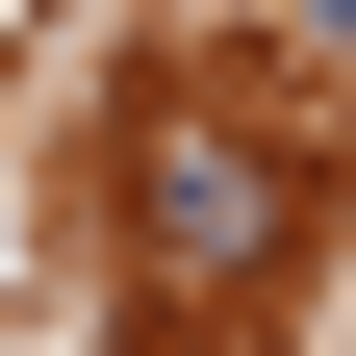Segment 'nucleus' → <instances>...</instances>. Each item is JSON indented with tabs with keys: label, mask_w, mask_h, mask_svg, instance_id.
<instances>
[{
	"label": "nucleus",
	"mask_w": 356,
	"mask_h": 356,
	"mask_svg": "<svg viewBox=\"0 0 356 356\" xmlns=\"http://www.w3.org/2000/svg\"><path fill=\"white\" fill-rule=\"evenodd\" d=\"M280 254H305V153L254 102H153L127 127V280L153 305H254Z\"/></svg>",
	"instance_id": "obj_1"
}]
</instances>
